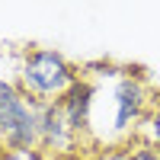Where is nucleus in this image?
Returning a JSON list of instances; mask_svg holds the SVG:
<instances>
[{
  "label": "nucleus",
  "instance_id": "4",
  "mask_svg": "<svg viewBox=\"0 0 160 160\" xmlns=\"http://www.w3.org/2000/svg\"><path fill=\"white\" fill-rule=\"evenodd\" d=\"M80 138L74 135V128L68 122L61 99L58 102H45L38 106V151L48 154H74Z\"/></svg>",
  "mask_w": 160,
  "mask_h": 160
},
{
  "label": "nucleus",
  "instance_id": "5",
  "mask_svg": "<svg viewBox=\"0 0 160 160\" xmlns=\"http://www.w3.org/2000/svg\"><path fill=\"white\" fill-rule=\"evenodd\" d=\"M64 112H68V122L74 128V135L80 141H90V125H93V106H96V83L87 77H80L77 83L64 93Z\"/></svg>",
  "mask_w": 160,
  "mask_h": 160
},
{
  "label": "nucleus",
  "instance_id": "1",
  "mask_svg": "<svg viewBox=\"0 0 160 160\" xmlns=\"http://www.w3.org/2000/svg\"><path fill=\"white\" fill-rule=\"evenodd\" d=\"M16 71L19 61L0 71V148L32 154L38 151V102L22 93Z\"/></svg>",
  "mask_w": 160,
  "mask_h": 160
},
{
  "label": "nucleus",
  "instance_id": "8",
  "mask_svg": "<svg viewBox=\"0 0 160 160\" xmlns=\"http://www.w3.org/2000/svg\"><path fill=\"white\" fill-rule=\"evenodd\" d=\"M93 160H125V151L122 148H106V151H99Z\"/></svg>",
  "mask_w": 160,
  "mask_h": 160
},
{
  "label": "nucleus",
  "instance_id": "6",
  "mask_svg": "<svg viewBox=\"0 0 160 160\" xmlns=\"http://www.w3.org/2000/svg\"><path fill=\"white\" fill-rule=\"evenodd\" d=\"M138 138H141V141H148V144H154V148L160 151V106H154V109L148 112V118L141 122Z\"/></svg>",
  "mask_w": 160,
  "mask_h": 160
},
{
  "label": "nucleus",
  "instance_id": "2",
  "mask_svg": "<svg viewBox=\"0 0 160 160\" xmlns=\"http://www.w3.org/2000/svg\"><path fill=\"white\" fill-rule=\"evenodd\" d=\"M16 77L26 96L38 106H45V102L64 99V93L80 80V71L58 48H26L19 58Z\"/></svg>",
  "mask_w": 160,
  "mask_h": 160
},
{
  "label": "nucleus",
  "instance_id": "7",
  "mask_svg": "<svg viewBox=\"0 0 160 160\" xmlns=\"http://www.w3.org/2000/svg\"><path fill=\"white\" fill-rule=\"evenodd\" d=\"M122 151H125V160H160V151L154 148V144L141 141V138L122 144Z\"/></svg>",
  "mask_w": 160,
  "mask_h": 160
},
{
  "label": "nucleus",
  "instance_id": "3",
  "mask_svg": "<svg viewBox=\"0 0 160 160\" xmlns=\"http://www.w3.org/2000/svg\"><path fill=\"white\" fill-rule=\"evenodd\" d=\"M151 112V87L148 80L135 71H122L112 83V118H109V128L99 144H122L135 141L138 131H141V122L148 118Z\"/></svg>",
  "mask_w": 160,
  "mask_h": 160
}]
</instances>
